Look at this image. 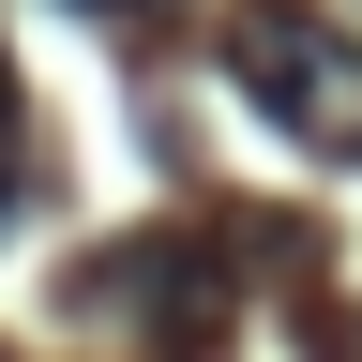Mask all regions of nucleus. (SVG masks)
Masks as SVG:
<instances>
[{"mask_svg":"<svg viewBox=\"0 0 362 362\" xmlns=\"http://www.w3.org/2000/svg\"><path fill=\"white\" fill-rule=\"evenodd\" d=\"M226 76H242L257 121H287L302 151L362 166V30L317 16V0H242L226 16Z\"/></svg>","mask_w":362,"mask_h":362,"instance_id":"f257e3e1","label":"nucleus"},{"mask_svg":"<svg viewBox=\"0 0 362 362\" xmlns=\"http://www.w3.org/2000/svg\"><path fill=\"white\" fill-rule=\"evenodd\" d=\"M76 317H106V332H151V347H197V332H211V242H197V226L106 242V257L76 272Z\"/></svg>","mask_w":362,"mask_h":362,"instance_id":"f03ea898","label":"nucleus"},{"mask_svg":"<svg viewBox=\"0 0 362 362\" xmlns=\"http://www.w3.org/2000/svg\"><path fill=\"white\" fill-rule=\"evenodd\" d=\"M30 197V136H16V76H0V211Z\"/></svg>","mask_w":362,"mask_h":362,"instance_id":"7ed1b4c3","label":"nucleus"},{"mask_svg":"<svg viewBox=\"0 0 362 362\" xmlns=\"http://www.w3.org/2000/svg\"><path fill=\"white\" fill-rule=\"evenodd\" d=\"M76 16H136V0H76Z\"/></svg>","mask_w":362,"mask_h":362,"instance_id":"20e7f679","label":"nucleus"}]
</instances>
